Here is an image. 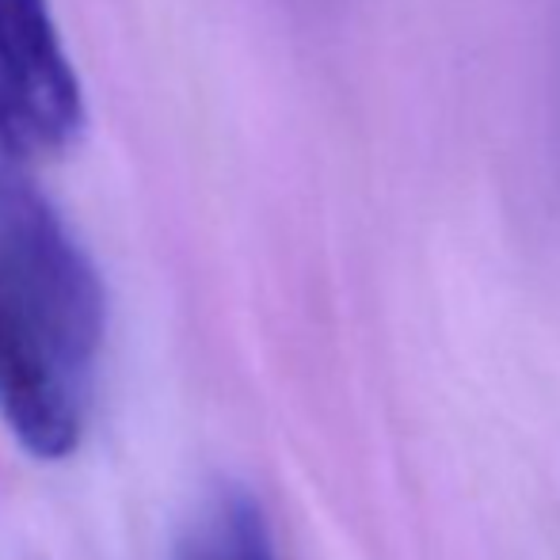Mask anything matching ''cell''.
Listing matches in <instances>:
<instances>
[{"label": "cell", "mask_w": 560, "mask_h": 560, "mask_svg": "<svg viewBox=\"0 0 560 560\" xmlns=\"http://www.w3.org/2000/svg\"><path fill=\"white\" fill-rule=\"evenodd\" d=\"M104 343L0 267V420L38 462L77 454Z\"/></svg>", "instance_id": "1"}, {"label": "cell", "mask_w": 560, "mask_h": 560, "mask_svg": "<svg viewBox=\"0 0 560 560\" xmlns=\"http://www.w3.org/2000/svg\"><path fill=\"white\" fill-rule=\"evenodd\" d=\"M179 560H279L264 508L244 488H229L214 515L187 538Z\"/></svg>", "instance_id": "3"}, {"label": "cell", "mask_w": 560, "mask_h": 560, "mask_svg": "<svg viewBox=\"0 0 560 560\" xmlns=\"http://www.w3.org/2000/svg\"><path fill=\"white\" fill-rule=\"evenodd\" d=\"M84 84L50 0H0V149L35 164L84 133Z\"/></svg>", "instance_id": "2"}]
</instances>
